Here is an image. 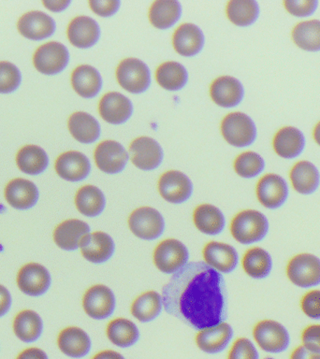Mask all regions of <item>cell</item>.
I'll return each mask as SVG.
<instances>
[{
    "label": "cell",
    "mask_w": 320,
    "mask_h": 359,
    "mask_svg": "<svg viewBox=\"0 0 320 359\" xmlns=\"http://www.w3.org/2000/svg\"><path fill=\"white\" fill-rule=\"evenodd\" d=\"M163 307L196 330L215 327L227 318V291L220 272L205 262H190L162 289Z\"/></svg>",
    "instance_id": "obj_1"
},
{
    "label": "cell",
    "mask_w": 320,
    "mask_h": 359,
    "mask_svg": "<svg viewBox=\"0 0 320 359\" xmlns=\"http://www.w3.org/2000/svg\"><path fill=\"white\" fill-rule=\"evenodd\" d=\"M269 223L264 213L255 210L239 212L230 224V232L238 243L250 245L260 243L268 235Z\"/></svg>",
    "instance_id": "obj_2"
},
{
    "label": "cell",
    "mask_w": 320,
    "mask_h": 359,
    "mask_svg": "<svg viewBox=\"0 0 320 359\" xmlns=\"http://www.w3.org/2000/svg\"><path fill=\"white\" fill-rule=\"evenodd\" d=\"M289 282L302 289H314L320 285V257L310 252L294 255L286 266Z\"/></svg>",
    "instance_id": "obj_3"
},
{
    "label": "cell",
    "mask_w": 320,
    "mask_h": 359,
    "mask_svg": "<svg viewBox=\"0 0 320 359\" xmlns=\"http://www.w3.org/2000/svg\"><path fill=\"white\" fill-rule=\"evenodd\" d=\"M224 139L237 148L248 147L257 139V126L254 121L244 112L227 114L221 123Z\"/></svg>",
    "instance_id": "obj_4"
},
{
    "label": "cell",
    "mask_w": 320,
    "mask_h": 359,
    "mask_svg": "<svg viewBox=\"0 0 320 359\" xmlns=\"http://www.w3.org/2000/svg\"><path fill=\"white\" fill-rule=\"evenodd\" d=\"M253 336L261 350L269 353L286 352L291 341L288 328L280 322L271 319L258 322L253 330Z\"/></svg>",
    "instance_id": "obj_5"
},
{
    "label": "cell",
    "mask_w": 320,
    "mask_h": 359,
    "mask_svg": "<svg viewBox=\"0 0 320 359\" xmlns=\"http://www.w3.org/2000/svg\"><path fill=\"white\" fill-rule=\"evenodd\" d=\"M120 86L131 94H142L151 86V72L147 65L137 58H126L117 67Z\"/></svg>",
    "instance_id": "obj_6"
},
{
    "label": "cell",
    "mask_w": 320,
    "mask_h": 359,
    "mask_svg": "<svg viewBox=\"0 0 320 359\" xmlns=\"http://www.w3.org/2000/svg\"><path fill=\"white\" fill-rule=\"evenodd\" d=\"M128 226L138 238L153 241L164 232L165 221L159 210L151 207H142L135 210L129 216Z\"/></svg>",
    "instance_id": "obj_7"
},
{
    "label": "cell",
    "mask_w": 320,
    "mask_h": 359,
    "mask_svg": "<svg viewBox=\"0 0 320 359\" xmlns=\"http://www.w3.org/2000/svg\"><path fill=\"white\" fill-rule=\"evenodd\" d=\"M189 252L181 241L168 238L161 241L154 252V262L164 273L171 274L187 265Z\"/></svg>",
    "instance_id": "obj_8"
},
{
    "label": "cell",
    "mask_w": 320,
    "mask_h": 359,
    "mask_svg": "<svg viewBox=\"0 0 320 359\" xmlns=\"http://www.w3.org/2000/svg\"><path fill=\"white\" fill-rule=\"evenodd\" d=\"M69 61V50L60 42L41 45L33 57L34 66L44 75H55L66 69Z\"/></svg>",
    "instance_id": "obj_9"
},
{
    "label": "cell",
    "mask_w": 320,
    "mask_h": 359,
    "mask_svg": "<svg viewBox=\"0 0 320 359\" xmlns=\"http://www.w3.org/2000/svg\"><path fill=\"white\" fill-rule=\"evenodd\" d=\"M257 196L258 201L266 209H280L288 199V182L278 174H266L258 182Z\"/></svg>",
    "instance_id": "obj_10"
},
{
    "label": "cell",
    "mask_w": 320,
    "mask_h": 359,
    "mask_svg": "<svg viewBox=\"0 0 320 359\" xmlns=\"http://www.w3.org/2000/svg\"><path fill=\"white\" fill-rule=\"evenodd\" d=\"M50 272L38 263H28L22 266L17 275V285L22 293L30 297H39L49 290Z\"/></svg>",
    "instance_id": "obj_11"
},
{
    "label": "cell",
    "mask_w": 320,
    "mask_h": 359,
    "mask_svg": "<svg viewBox=\"0 0 320 359\" xmlns=\"http://www.w3.org/2000/svg\"><path fill=\"white\" fill-rule=\"evenodd\" d=\"M94 157L97 167L107 174L122 172L129 159L125 147L114 140L100 142L95 148Z\"/></svg>",
    "instance_id": "obj_12"
},
{
    "label": "cell",
    "mask_w": 320,
    "mask_h": 359,
    "mask_svg": "<svg viewBox=\"0 0 320 359\" xmlns=\"http://www.w3.org/2000/svg\"><path fill=\"white\" fill-rule=\"evenodd\" d=\"M159 191L166 201L181 204L190 198L193 184L190 179L181 171L170 170L160 177Z\"/></svg>",
    "instance_id": "obj_13"
},
{
    "label": "cell",
    "mask_w": 320,
    "mask_h": 359,
    "mask_svg": "<svg viewBox=\"0 0 320 359\" xmlns=\"http://www.w3.org/2000/svg\"><path fill=\"white\" fill-rule=\"evenodd\" d=\"M83 307L87 316L93 319L108 318L115 310L114 292L103 285L92 286L84 294Z\"/></svg>",
    "instance_id": "obj_14"
},
{
    "label": "cell",
    "mask_w": 320,
    "mask_h": 359,
    "mask_svg": "<svg viewBox=\"0 0 320 359\" xmlns=\"http://www.w3.org/2000/svg\"><path fill=\"white\" fill-rule=\"evenodd\" d=\"M129 153L135 167L142 170H156L161 165L164 157L159 143L149 137H140L133 140Z\"/></svg>",
    "instance_id": "obj_15"
},
{
    "label": "cell",
    "mask_w": 320,
    "mask_h": 359,
    "mask_svg": "<svg viewBox=\"0 0 320 359\" xmlns=\"http://www.w3.org/2000/svg\"><path fill=\"white\" fill-rule=\"evenodd\" d=\"M100 116L111 125H122L133 114V105L128 97L117 92H109L101 98L98 106Z\"/></svg>",
    "instance_id": "obj_16"
},
{
    "label": "cell",
    "mask_w": 320,
    "mask_h": 359,
    "mask_svg": "<svg viewBox=\"0 0 320 359\" xmlns=\"http://www.w3.org/2000/svg\"><path fill=\"white\" fill-rule=\"evenodd\" d=\"M17 27L20 34L32 41L49 38L55 31V22L52 17L42 11H33L19 19Z\"/></svg>",
    "instance_id": "obj_17"
},
{
    "label": "cell",
    "mask_w": 320,
    "mask_h": 359,
    "mask_svg": "<svg viewBox=\"0 0 320 359\" xmlns=\"http://www.w3.org/2000/svg\"><path fill=\"white\" fill-rule=\"evenodd\" d=\"M55 170L59 177L66 181L81 182L89 175L91 163L88 157L80 151H66L56 159Z\"/></svg>",
    "instance_id": "obj_18"
},
{
    "label": "cell",
    "mask_w": 320,
    "mask_h": 359,
    "mask_svg": "<svg viewBox=\"0 0 320 359\" xmlns=\"http://www.w3.org/2000/svg\"><path fill=\"white\" fill-rule=\"evenodd\" d=\"M100 34L97 21L88 16L76 17L67 27V38L70 43L80 49H87L97 44Z\"/></svg>",
    "instance_id": "obj_19"
},
{
    "label": "cell",
    "mask_w": 320,
    "mask_h": 359,
    "mask_svg": "<svg viewBox=\"0 0 320 359\" xmlns=\"http://www.w3.org/2000/svg\"><path fill=\"white\" fill-rule=\"evenodd\" d=\"M210 95L216 105L223 108H233L243 101L244 88L237 79L222 76L216 79L211 86Z\"/></svg>",
    "instance_id": "obj_20"
},
{
    "label": "cell",
    "mask_w": 320,
    "mask_h": 359,
    "mask_svg": "<svg viewBox=\"0 0 320 359\" xmlns=\"http://www.w3.org/2000/svg\"><path fill=\"white\" fill-rule=\"evenodd\" d=\"M5 199L14 209H31L39 201V190L29 180H11L5 187Z\"/></svg>",
    "instance_id": "obj_21"
},
{
    "label": "cell",
    "mask_w": 320,
    "mask_h": 359,
    "mask_svg": "<svg viewBox=\"0 0 320 359\" xmlns=\"http://www.w3.org/2000/svg\"><path fill=\"white\" fill-rule=\"evenodd\" d=\"M205 263L222 273H229L237 268L239 255L229 244L211 241L204 249Z\"/></svg>",
    "instance_id": "obj_22"
},
{
    "label": "cell",
    "mask_w": 320,
    "mask_h": 359,
    "mask_svg": "<svg viewBox=\"0 0 320 359\" xmlns=\"http://www.w3.org/2000/svg\"><path fill=\"white\" fill-rule=\"evenodd\" d=\"M81 252L89 262L100 264L106 262L114 255L115 245L111 236L104 232H93L81 241Z\"/></svg>",
    "instance_id": "obj_23"
},
{
    "label": "cell",
    "mask_w": 320,
    "mask_h": 359,
    "mask_svg": "<svg viewBox=\"0 0 320 359\" xmlns=\"http://www.w3.org/2000/svg\"><path fill=\"white\" fill-rule=\"evenodd\" d=\"M173 43L180 55L191 57L204 49V34L198 25L187 22L177 28L173 34Z\"/></svg>",
    "instance_id": "obj_24"
},
{
    "label": "cell",
    "mask_w": 320,
    "mask_h": 359,
    "mask_svg": "<svg viewBox=\"0 0 320 359\" xmlns=\"http://www.w3.org/2000/svg\"><path fill=\"white\" fill-rule=\"evenodd\" d=\"M90 234V227L86 222L69 219L58 224L53 231V241L59 248L74 251L80 248L81 241Z\"/></svg>",
    "instance_id": "obj_25"
},
{
    "label": "cell",
    "mask_w": 320,
    "mask_h": 359,
    "mask_svg": "<svg viewBox=\"0 0 320 359\" xmlns=\"http://www.w3.org/2000/svg\"><path fill=\"white\" fill-rule=\"evenodd\" d=\"M305 134L294 126L281 128L274 139L275 153L285 159H294L300 156L305 150Z\"/></svg>",
    "instance_id": "obj_26"
},
{
    "label": "cell",
    "mask_w": 320,
    "mask_h": 359,
    "mask_svg": "<svg viewBox=\"0 0 320 359\" xmlns=\"http://www.w3.org/2000/svg\"><path fill=\"white\" fill-rule=\"evenodd\" d=\"M233 330L227 323L199 331L196 337V345L202 352L218 353L224 351L232 341Z\"/></svg>",
    "instance_id": "obj_27"
},
{
    "label": "cell",
    "mask_w": 320,
    "mask_h": 359,
    "mask_svg": "<svg viewBox=\"0 0 320 359\" xmlns=\"http://www.w3.org/2000/svg\"><path fill=\"white\" fill-rule=\"evenodd\" d=\"M289 178L294 190L303 196L312 195L319 189L320 185L319 168L313 163L305 160L293 165Z\"/></svg>",
    "instance_id": "obj_28"
},
{
    "label": "cell",
    "mask_w": 320,
    "mask_h": 359,
    "mask_svg": "<svg viewBox=\"0 0 320 359\" xmlns=\"http://www.w3.org/2000/svg\"><path fill=\"white\" fill-rule=\"evenodd\" d=\"M58 344L61 352L69 358H81L91 350V339L86 331L76 327L65 328L59 334Z\"/></svg>",
    "instance_id": "obj_29"
},
{
    "label": "cell",
    "mask_w": 320,
    "mask_h": 359,
    "mask_svg": "<svg viewBox=\"0 0 320 359\" xmlns=\"http://www.w3.org/2000/svg\"><path fill=\"white\" fill-rule=\"evenodd\" d=\"M72 84L74 91L81 97L93 98L102 88V78L95 67L81 65L72 72Z\"/></svg>",
    "instance_id": "obj_30"
},
{
    "label": "cell",
    "mask_w": 320,
    "mask_h": 359,
    "mask_svg": "<svg viewBox=\"0 0 320 359\" xmlns=\"http://www.w3.org/2000/svg\"><path fill=\"white\" fill-rule=\"evenodd\" d=\"M67 126H69L70 134L79 142L90 144L100 139L101 133L100 123L87 112H74L69 117Z\"/></svg>",
    "instance_id": "obj_31"
},
{
    "label": "cell",
    "mask_w": 320,
    "mask_h": 359,
    "mask_svg": "<svg viewBox=\"0 0 320 359\" xmlns=\"http://www.w3.org/2000/svg\"><path fill=\"white\" fill-rule=\"evenodd\" d=\"M243 268L246 273L253 279H266L272 273L274 261L267 250L261 247H253L247 250L244 255Z\"/></svg>",
    "instance_id": "obj_32"
},
{
    "label": "cell",
    "mask_w": 320,
    "mask_h": 359,
    "mask_svg": "<svg viewBox=\"0 0 320 359\" xmlns=\"http://www.w3.org/2000/svg\"><path fill=\"white\" fill-rule=\"evenodd\" d=\"M182 15L181 3L175 0H157L151 6L149 19L157 29L173 27Z\"/></svg>",
    "instance_id": "obj_33"
},
{
    "label": "cell",
    "mask_w": 320,
    "mask_h": 359,
    "mask_svg": "<svg viewBox=\"0 0 320 359\" xmlns=\"http://www.w3.org/2000/svg\"><path fill=\"white\" fill-rule=\"evenodd\" d=\"M76 208L86 217H97L106 206V198L102 191L94 185H84L76 193Z\"/></svg>",
    "instance_id": "obj_34"
},
{
    "label": "cell",
    "mask_w": 320,
    "mask_h": 359,
    "mask_svg": "<svg viewBox=\"0 0 320 359\" xmlns=\"http://www.w3.org/2000/svg\"><path fill=\"white\" fill-rule=\"evenodd\" d=\"M193 217L196 229L207 235L219 234L223 231L226 224L221 210L210 204H202L196 207Z\"/></svg>",
    "instance_id": "obj_35"
},
{
    "label": "cell",
    "mask_w": 320,
    "mask_h": 359,
    "mask_svg": "<svg viewBox=\"0 0 320 359\" xmlns=\"http://www.w3.org/2000/svg\"><path fill=\"white\" fill-rule=\"evenodd\" d=\"M44 322L36 311H22L13 320V331L17 338L22 341L30 344L36 341L41 336Z\"/></svg>",
    "instance_id": "obj_36"
},
{
    "label": "cell",
    "mask_w": 320,
    "mask_h": 359,
    "mask_svg": "<svg viewBox=\"0 0 320 359\" xmlns=\"http://www.w3.org/2000/svg\"><path fill=\"white\" fill-rule=\"evenodd\" d=\"M16 164L22 172L38 175L46 170L49 165V157L39 146L27 145L17 154Z\"/></svg>",
    "instance_id": "obj_37"
},
{
    "label": "cell",
    "mask_w": 320,
    "mask_h": 359,
    "mask_svg": "<svg viewBox=\"0 0 320 359\" xmlns=\"http://www.w3.org/2000/svg\"><path fill=\"white\" fill-rule=\"evenodd\" d=\"M157 83L168 91H179L184 88L188 81V72L182 64L166 62L156 69Z\"/></svg>",
    "instance_id": "obj_38"
},
{
    "label": "cell",
    "mask_w": 320,
    "mask_h": 359,
    "mask_svg": "<svg viewBox=\"0 0 320 359\" xmlns=\"http://www.w3.org/2000/svg\"><path fill=\"white\" fill-rule=\"evenodd\" d=\"M227 16L229 21L246 27L257 22L260 17V5L255 0H232L227 5Z\"/></svg>",
    "instance_id": "obj_39"
},
{
    "label": "cell",
    "mask_w": 320,
    "mask_h": 359,
    "mask_svg": "<svg viewBox=\"0 0 320 359\" xmlns=\"http://www.w3.org/2000/svg\"><path fill=\"white\" fill-rule=\"evenodd\" d=\"M294 43L306 52H320V20L298 24L292 31Z\"/></svg>",
    "instance_id": "obj_40"
},
{
    "label": "cell",
    "mask_w": 320,
    "mask_h": 359,
    "mask_svg": "<svg viewBox=\"0 0 320 359\" xmlns=\"http://www.w3.org/2000/svg\"><path fill=\"white\" fill-rule=\"evenodd\" d=\"M162 308V297L156 291H148L134 300L131 313L140 322H150L159 316Z\"/></svg>",
    "instance_id": "obj_41"
},
{
    "label": "cell",
    "mask_w": 320,
    "mask_h": 359,
    "mask_svg": "<svg viewBox=\"0 0 320 359\" xmlns=\"http://www.w3.org/2000/svg\"><path fill=\"white\" fill-rule=\"evenodd\" d=\"M107 336L118 347H131L140 338L139 330L133 322L125 318H117L109 323Z\"/></svg>",
    "instance_id": "obj_42"
},
{
    "label": "cell",
    "mask_w": 320,
    "mask_h": 359,
    "mask_svg": "<svg viewBox=\"0 0 320 359\" xmlns=\"http://www.w3.org/2000/svg\"><path fill=\"white\" fill-rule=\"evenodd\" d=\"M234 170L239 176L244 179L255 178L265 170V161L260 154L246 151L236 158Z\"/></svg>",
    "instance_id": "obj_43"
},
{
    "label": "cell",
    "mask_w": 320,
    "mask_h": 359,
    "mask_svg": "<svg viewBox=\"0 0 320 359\" xmlns=\"http://www.w3.org/2000/svg\"><path fill=\"white\" fill-rule=\"evenodd\" d=\"M22 75L18 67L10 62H0V94L14 92L21 84Z\"/></svg>",
    "instance_id": "obj_44"
},
{
    "label": "cell",
    "mask_w": 320,
    "mask_h": 359,
    "mask_svg": "<svg viewBox=\"0 0 320 359\" xmlns=\"http://www.w3.org/2000/svg\"><path fill=\"white\" fill-rule=\"evenodd\" d=\"M300 308L309 319L320 321V289L306 292L300 300Z\"/></svg>",
    "instance_id": "obj_45"
},
{
    "label": "cell",
    "mask_w": 320,
    "mask_h": 359,
    "mask_svg": "<svg viewBox=\"0 0 320 359\" xmlns=\"http://www.w3.org/2000/svg\"><path fill=\"white\" fill-rule=\"evenodd\" d=\"M227 359H260V353L250 339L240 338L232 345Z\"/></svg>",
    "instance_id": "obj_46"
},
{
    "label": "cell",
    "mask_w": 320,
    "mask_h": 359,
    "mask_svg": "<svg viewBox=\"0 0 320 359\" xmlns=\"http://www.w3.org/2000/svg\"><path fill=\"white\" fill-rule=\"evenodd\" d=\"M316 0H286L284 2L286 10L295 17H309L313 15L319 8Z\"/></svg>",
    "instance_id": "obj_47"
},
{
    "label": "cell",
    "mask_w": 320,
    "mask_h": 359,
    "mask_svg": "<svg viewBox=\"0 0 320 359\" xmlns=\"http://www.w3.org/2000/svg\"><path fill=\"white\" fill-rule=\"evenodd\" d=\"M302 345L312 352L320 353V324L308 325L302 331Z\"/></svg>",
    "instance_id": "obj_48"
},
{
    "label": "cell",
    "mask_w": 320,
    "mask_h": 359,
    "mask_svg": "<svg viewBox=\"0 0 320 359\" xmlns=\"http://www.w3.org/2000/svg\"><path fill=\"white\" fill-rule=\"evenodd\" d=\"M90 8L95 14L101 17H111L119 10V0H91Z\"/></svg>",
    "instance_id": "obj_49"
},
{
    "label": "cell",
    "mask_w": 320,
    "mask_h": 359,
    "mask_svg": "<svg viewBox=\"0 0 320 359\" xmlns=\"http://www.w3.org/2000/svg\"><path fill=\"white\" fill-rule=\"evenodd\" d=\"M11 296L8 289L0 285V317L4 316L10 311Z\"/></svg>",
    "instance_id": "obj_50"
},
{
    "label": "cell",
    "mask_w": 320,
    "mask_h": 359,
    "mask_svg": "<svg viewBox=\"0 0 320 359\" xmlns=\"http://www.w3.org/2000/svg\"><path fill=\"white\" fill-rule=\"evenodd\" d=\"M291 359H320V353L312 352L303 345H300L291 353Z\"/></svg>",
    "instance_id": "obj_51"
},
{
    "label": "cell",
    "mask_w": 320,
    "mask_h": 359,
    "mask_svg": "<svg viewBox=\"0 0 320 359\" xmlns=\"http://www.w3.org/2000/svg\"><path fill=\"white\" fill-rule=\"evenodd\" d=\"M16 359H49L46 353L44 350L39 349V348H28L20 353Z\"/></svg>",
    "instance_id": "obj_52"
},
{
    "label": "cell",
    "mask_w": 320,
    "mask_h": 359,
    "mask_svg": "<svg viewBox=\"0 0 320 359\" xmlns=\"http://www.w3.org/2000/svg\"><path fill=\"white\" fill-rule=\"evenodd\" d=\"M69 0H45L42 4L48 8V10L53 11V13H60L66 10L70 5Z\"/></svg>",
    "instance_id": "obj_53"
},
{
    "label": "cell",
    "mask_w": 320,
    "mask_h": 359,
    "mask_svg": "<svg viewBox=\"0 0 320 359\" xmlns=\"http://www.w3.org/2000/svg\"><path fill=\"white\" fill-rule=\"evenodd\" d=\"M92 359H125V358L114 351L106 350L97 353Z\"/></svg>",
    "instance_id": "obj_54"
},
{
    "label": "cell",
    "mask_w": 320,
    "mask_h": 359,
    "mask_svg": "<svg viewBox=\"0 0 320 359\" xmlns=\"http://www.w3.org/2000/svg\"><path fill=\"white\" fill-rule=\"evenodd\" d=\"M314 139L316 140L317 144L320 146V122L317 123L316 128L314 129Z\"/></svg>",
    "instance_id": "obj_55"
}]
</instances>
